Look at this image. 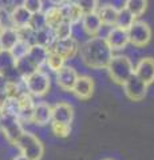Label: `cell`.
Returning <instances> with one entry per match:
<instances>
[{
  "mask_svg": "<svg viewBox=\"0 0 154 160\" xmlns=\"http://www.w3.org/2000/svg\"><path fill=\"white\" fill-rule=\"evenodd\" d=\"M79 55L82 62L91 69H106L111 58L114 56V51L107 44L105 36H94L88 38L81 47Z\"/></svg>",
  "mask_w": 154,
  "mask_h": 160,
  "instance_id": "cell-1",
  "label": "cell"
},
{
  "mask_svg": "<svg viewBox=\"0 0 154 160\" xmlns=\"http://www.w3.org/2000/svg\"><path fill=\"white\" fill-rule=\"evenodd\" d=\"M106 69L109 72V76L114 83L123 86V83L134 73V64L129 56L114 55Z\"/></svg>",
  "mask_w": 154,
  "mask_h": 160,
  "instance_id": "cell-2",
  "label": "cell"
},
{
  "mask_svg": "<svg viewBox=\"0 0 154 160\" xmlns=\"http://www.w3.org/2000/svg\"><path fill=\"white\" fill-rule=\"evenodd\" d=\"M16 147L23 156H26L28 160H40L44 155V146L36 135L32 132L22 133V136L15 143Z\"/></svg>",
  "mask_w": 154,
  "mask_h": 160,
  "instance_id": "cell-3",
  "label": "cell"
},
{
  "mask_svg": "<svg viewBox=\"0 0 154 160\" xmlns=\"http://www.w3.org/2000/svg\"><path fill=\"white\" fill-rule=\"evenodd\" d=\"M22 82L24 84L26 91L31 95V96H44L47 95L50 88H51V78L47 72H44L43 69H38V71L32 72L31 75L23 78Z\"/></svg>",
  "mask_w": 154,
  "mask_h": 160,
  "instance_id": "cell-4",
  "label": "cell"
},
{
  "mask_svg": "<svg viewBox=\"0 0 154 160\" xmlns=\"http://www.w3.org/2000/svg\"><path fill=\"white\" fill-rule=\"evenodd\" d=\"M0 131L4 135L7 142L9 144H12V146H15L18 139L24 132V128H23L22 122L16 116L3 113L0 116Z\"/></svg>",
  "mask_w": 154,
  "mask_h": 160,
  "instance_id": "cell-5",
  "label": "cell"
},
{
  "mask_svg": "<svg viewBox=\"0 0 154 160\" xmlns=\"http://www.w3.org/2000/svg\"><path fill=\"white\" fill-rule=\"evenodd\" d=\"M129 32V42L131 46L137 48L146 47L151 40V28L147 23L141 22V20H135L131 27L127 29Z\"/></svg>",
  "mask_w": 154,
  "mask_h": 160,
  "instance_id": "cell-6",
  "label": "cell"
},
{
  "mask_svg": "<svg viewBox=\"0 0 154 160\" xmlns=\"http://www.w3.org/2000/svg\"><path fill=\"white\" fill-rule=\"evenodd\" d=\"M122 87H123L125 96L129 100H131V102H141V100H143L146 98L147 88H149V86H146V84L143 83L141 79H138L134 73L123 83Z\"/></svg>",
  "mask_w": 154,
  "mask_h": 160,
  "instance_id": "cell-7",
  "label": "cell"
},
{
  "mask_svg": "<svg viewBox=\"0 0 154 160\" xmlns=\"http://www.w3.org/2000/svg\"><path fill=\"white\" fill-rule=\"evenodd\" d=\"M79 47H81V44H79L78 40L71 36L68 39H63V40H55V43L52 44V47L50 48L51 51L59 53L61 56H63L64 59L67 60H71L77 56L79 53Z\"/></svg>",
  "mask_w": 154,
  "mask_h": 160,
  "instance_id": "cell-8",
  "label": "cell"
},
{
  "mask_svg": "<svg viewBox=\"0 0 154 160\" xmlns=\"http://www.w3.org/2000/svg\"><path fill=\"white\" fill-rule=\"evenodd\" d=\"M105 39L113 51H122V49H125L127 47V44H130L127 29H123L119 27H111L109 29Z\"/></svg>",
  "mask_w": 154,
  "mask_h": 160,
  "instance_id": "cell-9",
  "label": "cell"
},
{
  "mask_svg": "<svg viewBox=\"0 0 154 160\" xmlns=\"http://www.w3.org/2000/svg\"><path fill=\"white\" fill-rule=\"evenodd\" d=\"M94 89H95L94 79L91 76H87V75H79L71 92L79 100H88L93 96Z\"/></svg>",
  "mask_w": 154,
  "mask_h": 160,
  "instance_id": "cell-10",
  "label": "cell"
},
{
  "mask_svg": "<svg viewBox=\"0 0 154 160\" xmlns=\"http://www.w3.org/2000/svg\"><path fill=\"white\" fill-rule=\"evenodd\" d=\"M78 72L77 69L71 67V66H64L61 71H58L55 73V80H56V84L58 87L62 89L64 92H71L72 91V87L75 84L77 79H78Z\"/></svg>",
  "mask_w": 154,
  "mask_h": 160,
  "instance_id": "cell-11",
  "label": "cell"
},
{
  "mask_svg": "<svg viewBox=\"0 0 154 160\" xmlns=\"http://www.w3.org/2000/svg\"><path fill=\"white\" fill-rule=\"evenodd\" d=\"M134 75L141 79L146 86L154 83V59L153 58H142L134 66Z\"/></svg>",
  "mask_w": 154,
  "mask_h": 160,
  "instance_id": "cell-12",
  "label": "cell"
},
{
  "mask_svg": "<svg viewBox=\"0 0 154 160\" xmlns=\"http://www.w3.org/2000/svg\"><path fill=\"white\" fill-rule=\"evenodd\" d=\"M52 122V106H50L46 102L35 103L32 112V123L39 127L48 126Z\"/></svg>",
  "mask_w": 154,
  "mask_h": 160,
  "instance_id": "cell-13",
  "label": "cell"
},
{
  "mask_svg": "<svg viewBox=\"0 0 154 160\" xmlns=\"http://www.w3.org/2000/svg\"><path fill=\"white\" fill-rule=\"evenodd\" d=\"M81 24H82V29L84 31V33L90 38L98 36L99 32H101V29L103 28V24H102L97 12L84 13L82 20H81Z\"/></svg>",
  "mask_w": 154,
  "mask_h": 160,
  "instance_id": "cell-14",
  "label": "cell"
},
{
  "mask_svg": "<svg viewBox=\"0 0 154 160\" xmlns=\"http://www.w3.org/2000/svg\"><path fill=\"white\" fill-rule=\"evenodd\" d=\"M52 120L54 122L70 124L74 120V108L71 104L66 102H59L55 106H52Z\"/></svg>",
  "mask_w": 154,
  "mask_h": 160,
  "instance_id": "cell-15",
  "label": "cell"
},
{
  "mask_svg": "<svg viewBox=\"0 0 154 160\" xmlns=\"http://www.w3.org/2000/svg\"><path fill=\"white\" fill-rule=\"evenodd\" d=\"M98 16L101 19L103 27H115L117 18H118V8L111 3H106L103 6H99L98 8Z\"/></svg>",
  "mask_w": 154,
  "mask_h": 160,
  "instance_id": "cell-16",
  "label": "cell"
},
{
  "mask_svg": "<svg viewBox=\"0 0 154 160\" xmlns=\"http://www.w3.org/2000/svg\"><path fill=\"white\" fill-rule=\"evenodd\" d=\"M62 8V13L63 18L66 22L71 23L72 26H77V24L81 23V20L83 18V11L81 9V7L78 6L77 2H71V3H64L61 6Z\"/></svg>",
  "mask_w": 154,
  "mask_h": 160,
  "instance_id": "cell-17",
  "label": "cell"
},
{
  "mask_svg": "<svg viewBox=\"0 0 154 160\" xmlns=\"http://www.w3.org/2000/svg\"><path fill=\"white\" fill-rule=\"evenodd\" d=\"M9 15H11V22L15 29L28 27L29 20H31V16H32V13L27 11L23 6H15L12 11L9 12Z\"/></svg>",
  "mask_w": 154,
  "mask_h": 160,
  "instance_id": "cell-18",
  "label": "cell"
},
{
  "mask_svg": "<svg viewBox=\"0 0 154 160\" xmlns=\"http://www.w3.org/2000/svg\"><path fill=\"white\" fill-rule=\"evenodd\" d=\"M48 51L50 49L46 48V47L38 46V44H31V47H29V49H28V53L26 55V56L29 59V62H31L34 66L40 69L44 64H46Z\"/></svg>",
  "mask_w": 154,
  "mask_h": 160,
  "instance_id": "cell-19",
  "label": "cell"
},
{
  "mask_svg": "<svg viewBox=\"0 0 154 160\" xmlns=\"http://www.w3.org/2000/svg\"><path fill=\"white\" fill-rule=\"evenodd\" d=\"M55 35H54V31L48 27H44L39 31H35L32 35V40L31 43L32 44H38V46H42V47H46V48H51L52 44L55 43Z\"/></svg>",
  "mask_w": 154,
  "mask_h": 160,
  "instance_id": "cell-20",
  "label": "cell"
},
{
  "mask_svg": "<svg viewBox=\"0 0 154 160\" xmlns=\"http://www.w3.org/2000/svg\"><path fill=\"white\" fill-rule=\"evenodd\" d=\"M19 35L15 28H6L0 31V49L3 51H11L15 44L19 42Z\"/></svg>",
  "mask_w": 154,
  "mask_h": 160,
  "instance_id": "cell-21",
  "label": "cell"
},
{
  "mask_svg": "<svg viewBox=\"0 0 154 160\" xmlns=\"http://www.w3.org/2000/svg\"><path fill=\"white\" fill-rule=\"evenodd\" d=\"M43 15H44V20H46V27L51 28V29H54L55 27H58L62 22H64L61 6L48 7L46 11L43 12Z\"/></svg>",
  "mask_w": 154,
  "mask_h": 160,
  "instance_id": "cell-22",
  "label": "cell"
},
{
  "mask_svg": "<svg viewBox=\"0 0 154 160\" xmlns=\"http://www.w3.org/2000/svg\"><path fill=\"white\" fill-rule=\"evenodd\" d=\"M123 7H125L134 18L138 19L145 13L146 8H147V0H125Z\"/></svg>",
  "mask_w": 154,
  "mask_h": 160,
  "instance_id": "cell-23",
  "label": "cell"
},
{
  "mask_svg": "<svg viewBox=\"0 0 154 160\" xmlns=\"http://www.w3.org/2000/svg\"><path fill=\"white\" fill-rule=\"evenodd\" d=\"M44 66H47V68L50 69L51 72L56 73L58 71H61V69L66 66V59L63 56H61L59 53L54 52L50 49L48 51V55H47V59H46V64Z\"/></svg>",
  "mask_w": 154,
  "mask_h": 160,
  "instance_id": "cell-24",
  "label": "cell"
},
{
  "mask_svg": "<svg viewBox=\"0 0 154 160\" xmlns=\"http://www.w3.org/2000/svg\"><path fill=\"white\" fill-rule=\"evenodd\" d=\"M134 22H135V18H134L125 7L118 8V18H117L115 27L123 28V29H129Z\"/></svg>",
  "mask_w": 154,
  "mask_h": 160,
  "instance_id": "cell-25",
  "label": "cell"
},
{
  "mask_svg": "<svg viewBox=\"0 0 154 160\" xmlns=\"http://www.w3.org/2000/svg\"><path fill=\"white\" fill-rule=\"evenodd\" d=\"M52 31H54V35H55L56 40L68 39V38H71L72 33H74V26L71 23H68V22L64 20V22H62L58 27L54 28Z\"/></svg>",
  "mask_w": 154,
  "mask_h": 160,
  "instance_id": "cell-26",
  "label": "cell"
},
{
  "mask_svg": "<svg viewBox=\"0 0 154 160\" xmlns=\"http://www.w3.org/2000/svg\"><path fill=\"white\" fill-rule=\"evenodd\" d=\"M50 128H51V132L55 135L56 138H68L71 133V126L70 124H64V123H59V122H52L50 123Z\"/></svg>",
  "mask_w": 154,
  "mask_h": 160,
  "instance_id": "cell-27",
  "label": "cell"
},
{
  "mask_svg": "<svg viewBox=\"0 0 154 160\" xmlns=\"http://www.w3.org/2000/svg\"><path fill=\"white\" fill-rule=\"evenodd\" d=\"M29 47H31V43L24 42V40H19V42L15 44V47L11 49V51H9V52L12 53V56H13V59H15V62L26 56V55L28 53Z\"/></svg>",
  "mask_w": 154,
  "mask_h": 160,
  "instance_id": "cell-28",
  "label": "cell"
},
{
  "mask_svg": "<svg viewBox=\"0 0 154 160\" xmlns=\"http://www.w3.org/2000/svg\"><path fill=\"white\" fill-rule=\"evenodd\" d=\"M29 28L32 29L34 32L35 31H39L46 27V20H44V15H43V11L42 12H38V13H32L31 16V20H29Z\"/></svg>",
  "mask_w": 154,
  "mask_h": 160,
  "instance_id": "cell-29",
  "label": "cell"
},
{
  "mask_svg": "<svg viewBox=\"0 0 154 160\" xmlns=\"http://www.w3.org/2000/svg\"><path fill=\"white\" fill-rule=\"evenodd\" d=\"M77 3L81 7L83 13L97 12L99 8V0H77Z\"/></svg>",
  "mask_w": 154,
  "mask_h": 160,
  "instance_id": "cell-30",
  "label": "cell"
},
{
  "mask_svg": "<svg viewBox=\"0 0 154 160\" xmlns=\"http://www.w3.org/2000/svg\"><path fill=\"white\" fill-rule=\"evenodd\" d=\"M22 6L31 13H38L43 11V0H23Z\"/></svg>",
  "mask_w": 154,
  "mask_h": 160,
  "instance_id": "cell-31",
  "label": "cell"
},
{
  "mask_svg": "<svg viewBox=\"0 0 154 160\" xmlns=\"http://www.w3.org/2000/svg\"><path fill=\"white\" fill-rule=\"evenodd\" d=\"M7 83L8 80L0 73V107H4V104L8 100L7 98Z\"/></svg>",
  "mask_w": 154,
  "mask_h": 160,
  "instance_id": "cell-32",
  "label": "cell"
},
{
  "mask_svg": "<svg viewBox=\"0 0 154 160\" xmlns=\"http://www.w3.org/2000/svg\"><path fill=\"white\" fill-rule=\"evenodd\" d=\"M15 2H16V0H0V4L3 6V8H7V7L15 6Z\"/></svg>",
  "mask_w": 154,
  "mask_h": 160,
  "instance_id": "cell-33",
  "label": "cell"
},
{
  "mask_svg": "<svg viewBox=\"0 0 154 160\" xmlns=\"http://www.w3.org/2000/svg\"><path fill=\"white\" fill-rule=\"evenodd\" d=\"M51 3V6H62V4L66 3V0H48Z\"/></svg>",
  "mask_w": 154,
  "mask_h": 160,
  "instance_id": "cell-34",
  "label": "cell"
},
{
  "mask_svg": "<svg viewBox=\"0 0 154 160\" xmlns=\"http://www.w3.org/2000/svg\"><path fill=\"white\" fill-rule=\"evenodd\" d=\"M12 160H28V159H27L26 156H23V155L20 153V155H18V156H15Z\"/></svg>",
  "mask_w": 154,
  "mask_h": 160,
  "instance_id": "cell-35",
  "label": "cell"
},
{
  "mask_svg": "<svg viewBox=\"0 0 154 160\" xmlns=\"http://www.w3.org/2000/svg\"><path fill=\"white\" fill-rule=\"evenodd\" d=\"M71 2H77V0H66V3H71Z\"/></svg>",
  "mask_w": 154,
  "mask_h": 160,
  "instance_id": "cell-36",
  "label": "cell"
},
{
  "mask_svg": "<svg viewBox=\"0 0 154 160\" xmlns=\"http://www.w3.org/2000/svg\"><path fill=\"white\" fill-rule=\"evenodd\" d=\"M103 160H114V159H110V158H109V159H103Z\"/></svg>",
  "mask_w": 154,
  "mask_h": 160,
  "instance_id": "cell-37",
  "label": "cell"
}]
</instances>
